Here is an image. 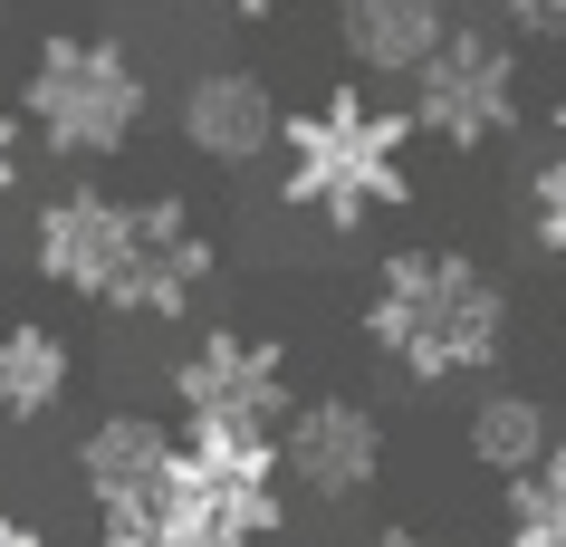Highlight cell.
<instances>
[{"label": "cell", "mask_w": 566, "mask_h": 547, "mask_svg": "<svg viewBox=\"0 0 566 547\" xmlns=\"http://www.w3.org/2000/svg\"><path fill=\"white\" fill-rule=\"evenodd\" d=\"M30 270L116 327H192L221 288V231L192 192H106L77 173L30 212Z\"/></svg>", "instance_id": "6da1fadb"}, {"label": "cell", "mask_w": 566, "mask_h": 547, "mask_svg": "<svg viewBox=\"0 0 566 547\" xmlns=\"http://www.w3.org/2000/svg\"><path fill=\"white\" fill-rule=\"evenodd\" d=\"M509 336H518V298L461 241H394L356 288V346L403 395L490 385L509 365Z\"/></svg>", "instance_id": "7a4b0ae2"}, {"label": "cell", "mask_w": 566, "mask_h": 547, "mask_svg": "<svg viewBox=\"0 0 566 547\" xmlns=\"http://www.w3.org/2000/svg\"><path fill=\"white\" fill-rule=\"evenodd\" d=\"M413 116H403V96H375L365 77H336V87L298 96L289 116H279V212L307 221V231H327V241H356L375 231L385 212L413 202Z\"/></svg>", "instance_id": "3957f363"}, {"label": "cell", "mask_w": 566, "mask_h": 547, "mask_svg": "<svg viewBox=\"0 0 566 547\" xmlns=\"http://www.w3.org/2000/svg\"><path fill=\"white\" fill-rule=\"evenodd\" d=\"M154 116V77H145V49L125 30H49L20 67V125L30 145H49L59 164L96 173L116 164Z\"/></svg>", "instance_id": "277c9868"}, {"label": "cell", "mask_w": 566, "mask_h": 547, "mask_svg": "<svg viewBox=\"0 0 566 547\" xmlns=\"http://www.w3.org/2000/svg\"><path fill=\"white\" fill-rule=\"evenodd\" d=\"M403 116L432 154H490L528 125V49L490 20H451L442 49L403 77Z\"/></svg>", "instance_id": "5b68a950"}, {"label": "cell", "mask_w": 566, "mask_h": 547, "mask_svg": "<svg viewBox=\"0 0 566 547\" xmlns=\"http://www.w3.org/2000/svg\"><path fill=\"white\" fill-rule=\"evenodd\" d=\"M164 395H174V423H202V432H279V423H289V403H298V356H289V336H269V327L211 317V327L182 336Z\"/></svg>", "instance_id": "8992f818"}, {"label": "cell", "mask_w": 566, "mask_h": 547, "mask_svg": "<svg viewBox=\"0 0 566 547\" xmlns=\"http://www.w3.org/2000/svg\"><path fill=\"white\" fill-rule=\"evenodd\" d=\"M279 471H289V499H307V509H356L385 490L394 432L365 395H298L279 423Z\"/></svg>", "instance_id": "52a82bcc"}, {"label": "cell", "mask_w": 566, "mask_h": 547, "mask_svg": "<svg viewBox=\"0 0 566 547\" xmlns=\"http://www.w3.org/2000/svg\"><path fill=\"white\" fill-rule=\"evenodd\" d=\"M279 87H269V67L250 59H202L182 67L174 87V145L202 164V173H250V164H269L279 154Z\"/></svg>", "instance_id": "ba28073f"}, {"label": "cell", "mask_w": 566, "mask_h": 547, "mask_svg": "<svg viewBox=\"0 0 566 547\" xmlns=\"http://www.w3.org/2000/svg\"><path fill=\"white\" fill-rule=\"evenodd\" d=\"M174 442H182L174 413H145V403H106V413L77 432V452H67V481H77L87 518L154 499V490H164V471H174Z\"/></svg>", "instance_id": "9c48e42d"}, {"label": "cell", "mask_w": 566, "mask_h": 547, "mask_svg": "<svg viewBox=\"0 0 566 547\" xmlns=\"http://www.w3.org/2000/svg\"><path fill=\"white\" fill-rule=\"evenodd\" d=\"M77 403V336L59 317H0V423L30 432Z\"/></svg>", "instance_id": "30bf717a"}, {"label": "cell", "mask_w": 566, "mask_h": 547, "mask_svg": "<svg viewBox=\"0 0 566 547\" xmlns=\"http://www.w3.org/2000/svg\"><path fill=\"white\" fill-rule=\"evenodd\" d=\"M451 30V0H336V59L356 77H413Z\"/></svg>", "instance_id": "8fae6325"}, {"label": "cell", "mask_w": 566, "mask_h": 547, "mask_svg": "<svg viewBox=\"0 0 566 547\" xmlns=\"http://www.w3.org/2000/svg\"><path fill=\"white\" fill-rule=\"evenodd\" d=\"M557 452V413L528 395V385H480L471 413H461V461L490 471V481H518Z\"/></svg>", "instance_id": "7c38bea8"}, {"label": "cell", "mask_w": 566, "mask_h": 547, "mask_svg": "<svg viewBox=\"0 0 566 547\" xmlns=\"http://www.w3.org/2000/svg\"><path fill=\"white\" fill-rule=\"evenodd\" d=\"M96 547H250V538H231V528H221V518H211L202 499L174 481V471H164V490H154V499L96 518Z\"/></svg>", "instance_id": "4fadbf2b"}, {"label": "cell", "mask_w": 566, "mask_h": 547, "mask_svg": "<svg viewBox=\"0 0 566 547\" xmlns=\"http://www.w3.org/2000/svg\"><path fill=\"white\" fill-rule=\"evenodd\" d=\"M518 231H528L537 260L566 270V154H537L528 173H518Z\"/></svg>", "instance_id": "5bb4252c"}, {"label": "cell", "mask_w": 566, "mask_h": 547, "mask_svg": "<svg viewBox=\"0 0 566 547\" xmlns=\"http://www.w3.org/2000/svg\"><path fill=\"white\" fill-rule=\"evenodd\" d=\"M490 30L518 49H566V0H490Z\"/></svg>", "instance_id": "9a60e30c"}, {"label": "cell", "mask_w": 566, "mask_h": 547, "mask_svg": "<svg viewBox=\"0 0 566 547\" xmlns=\"http://www.w3.org/2000/svg\"><path fill=\"white\" fill-rule=\"evenodd\" d=\"M30 125H20V106H10V96H0V202H10V192H20V173H30Z\"/></svg>", "instance_id": "2e32d148"}, {"label": "cell", "mask_w": 566, "mask_h": 547, "mask_svg": "<svg viewBox=\"0 0 566 547\" xmlns=\"http://www.w3.org/2000/svg\"><path fill=\"white\" fill-rule=\"evenodd\" d=\"M356 547H451V538H432L422 518H385V528H365Z\"/></svg>", "instance_id": "e0dca14e"}, {"label": "cell", "mask_w": 566, "mask_h": 547, "mask_svg": "<svg viewBox=\"0 0 566 547\" xmlns=\"http://www.w3.org/2000/svg\"><path fill=\"white\" fill-rule=\"evenodd\" d=\"M0 547H59V538H49L30 509H0Z\"/></svg>", "instance_id": "ac0fdd59"}, {"label": "cell", "mask_w": 566, "mask_h": 547, "mask_svg": "<svg viewBox=\"0 0 566 547\" xmlns=\"http://www.w3.org/2000/svg\"><path fill=\"white\" fill-rule=\"evenodd\" d=\"M211 10H221V20H250V30H260V20H289L298 0H211Z\"/></svg>", "instance_id": "d6986e66"}, {"label": "cell", "mask_w": 566, "mask_h": 547, "mask_svg": "<svg viewBox=\"0 0 566 547\" xmlns=\"http://www.w3.org/2000/svg\"><path fill=\"white\" fill-rule=\"evenodd\" d=\"M547 154H566V67H557V87H547Z\"/></svg>", "instance_id": "ffe728a7"}, {"label": "cell", "mask_w": 566, "mask_h": 547, "mask_svg": "<svg viewBox=\"0 0 566 547\" xmlns=\"http://www.w3.org/2000/svg\"><path fill=\"white\" fill-rule=\"evenodd\" d=\"M10 10H20V0H0V30H10Z\"/></svg>", "instance_id": "44dd1931"}]
</instances>
